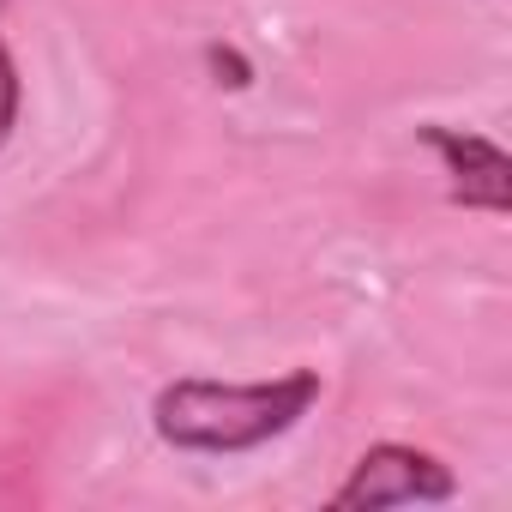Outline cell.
<instances>
[{"label":"cell","instance_id":"obj_3","mask_svg":"<svg viewBox=\"0 0 512 512\" xmlns=\"http://www.w3.org/2000/svg\"><path fill=\"white\" fill-rule=\"evenodd\" d=\"M416 139L440 157L446 169V199L458 211H482V217H512V157L500 139L470 133V127H446V121H422Z\"/></svg>","mask_w":512,"mask_h":512},{"label":"cell","instance_id":"obj_1","mask_svg":"<svg viewBox=\"0 0 512 512\" xmlns=\"http://www.w3.org/2000/svg\"><path fill=\"white\" fill-rule=\"evenodd\" d=\"M320 398H326L320 368H290V374H272V380H205V374H181V380L157 386V398H151V434L169 452L241 458V452H260V446L284 440L290 428H302Z\"/></svg>","mask_w":512,"mask_h":512},{"label":"cell","instance_id":"obj_2","mask_svg":"<svg viewBox=\"0 0 512 512\" xmlns=\"http://www.w3.org/2000/svg\"><path fill=\"white\" fill-rule=\"evenodd\" d=\"M458 500V470L410 440H374L350 476L332 488V512H392V506H446Z\"/></svg>","mask_w":512,"mask_h":512},{"label":"cell","instance_id":"obj_5","mask_svg":"<svg viewBox=\"0 0 512 512\" xmlns=\"http://www.w3.org/2000/svg\"><path fill=\"white\" fill-rule=\"evenodd\" d=\"M205 67H211V79H217L223 91H247V85H253V61H247L241 49H229V43H211V49H205Z\"/></svg>","mask_w":512,"mask_h":512},{"label":"cell","instance_id":"obj_4","mask_svg":"<svg viewBox=\"0 0 512 512\" xmlns=\"http://www.w3.org/2000/svg\"><path fill=\"white\" fill-rule=\"evenodd\" d=\"M0 13H7V0H0ZM19 109H25V85H19V61L7 49V31H0V151L19 133Z\"/></svg>","mask_w":512,"mask_h":512}]
</instances>
